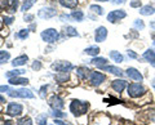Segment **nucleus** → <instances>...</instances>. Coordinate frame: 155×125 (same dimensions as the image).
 Here are the masks:
<instances>
[{
	"mask_svg": "<svg viewBox=\"0 0 155 125\" xmlns=\"http://www.w3.org/2000/svg\"><path fill=\"white\" fill-rule=\"evenodd\" d=\"M89 108V103L88 102H83V101H78L74 99L71 101L70 103V112L74 115V116H80V115H84Z\"/></svg>",
	"mask_w": 155,
	"mask_h": 125,
	"instance_id": "f257e3e1",
	"label": "nucleus"
},
{
	"mask_svg": "<svg viewBox=\"0 0 155 125\" xmlns=\"http://www.w3.org/2000/svg\"><path fill=\"white\" fill-rule=\"evenodd\" d=\"M127 92L130 98H140L146 93V88L141 83H132L128 85Z\"/></svg>",
	"mask_w": 155,
	"mask_h": 125,
	"instance_id": "f03ea898",
	"label": "nucleus"
},
{
	"mask_svg": "<svg viewBox=\"0 0 155 125\" xmlns=\"http://www.w3.org/2000/svg\"><path fill=\"white\" fill-rule=\"evenodd\" d=\"M9 97H13V98H27V99H31L34 98L35 95L31 92L30 89H26V88H21V89H12L8 92Z\"/></svg>",
	"mask_w": 155,
	"mask_h": 125,
	"instance_id": "7ed1b4c3",
	"label": "nucleus"
},
{
	"mask_svg": "<svg viewBox=\"0 0 155 125\" xmlns=\"http://www.w3.org/2000/svg\"><path fill=\"white\" fill-rule=\"evenodd\" d=\"M40 36L45 43L52 44V43H56L58 39H60V32L57 30H54V28H47V30L41 31Z\"/></svg>",
	"mask_w": 155,
	"mask_h": 125,
	"instance_id": "20e7f679",
	"label": "nucleus"
},
{
	"mask_svg": "<svg viewBox=\"0 0 155 125\" xmlns=\"http://www.w3.org/2000/svg\"><path fill=\"white\" fill-rule=\"evenodd\" d=\"M23 112V106L21 103H16V102H11L8 103L7 106V110H5V114L8 116H21V114Z\"/></svg>",
	"mask_w": 155,
	"mask_h": 125,
	"instance_id": "39448f33",
	"label": "nucleus"
},
{
	"mask_svg": "<svg viewBox=\"0 0 155 125\" xmlns=\"http://www.w3.org/2000/svg\"><path fill=\"white\" fill-rule=\"evenodd\" d=\"M88 78H89V83L93 86H98L106 80V76L102 72H97V71H91Z\"/></svg>",
	"mask_w": 155,
	"mask_h": 125,
	"instance_id": "423d86ee",
	"label": "nucleus"
},
{
	"mask_svg": "<svg viewBox=\"0 0 155 125\" xmlns=\"http://www.w3.org/2000/svg\"><path fill=\"white\" fill-rule=\"evenodd\" d=\"M52 69L56 70L57 72H69L70 70H72V65L67 61H60L52 65Z\"/></svg>",
	"mask_w": 155,
	"mask_h": 125,
	"instance_id": "0eeeda50",
	"label": "nucleus"
},
{
	"mask_svg": "<svg viewBox=\"0 0 155 125\" xmlns=\"http://www.w3.org/2000/svg\"><path fill=\"white\" fill-rule=\"evenodd\" d=\"M125 16H127V13H125L123 9H116V11H113V12H110L107 14V21L111 22V23H115V22H118L119 20L124 18Z\"/></svg>",
	"mask_w": 155,
	"mask_h": 125,
	"instance_id": "6e6552de",
	"label": "nucleus"
},
{
	"mask_svg": "<svg viewBox=\"0 0 155 125\" xmlns=\"http://www.w3.org/2000/svg\"><path fill=\"white\" fill-rule=\"evenodd\" d=\"M57 16V11L54 8H41L38 12V17L41 20H49V18Z\"/></svg>",
	"mask_w": 155,
	"mask_h": 125,
	"instance_id": "1a4fd4ad",
	"label": "nucleus"
},
{
	"mask_svg": "<svg viewBox=\"0 0 155 125\" xmlns=\"http://www.w3.org/2000/svg\"><path fill=\"white\" fill-rule=\"evenodd\" d=\"M49 106L53 110H64L65 103H64V101H62L61 97H58L57 94H54L49 98Z\"/></svg>",
	"mask_w": 155,
	"mask_h": 125,
	"instance_id": "9d476101",
	"label": "nucleus"
},
{
	"mask_svg": "<svg viewBox=\"0 0 155 125\" xmlns=\"http://www.w3.org/2000/svg\"><path fill=\"white\" fill-rule=\"evenodd\" d=\"M125 72H127L128 78L132 79V80H136V81H142L143 80V76L141 75V72H140L138 70H136L134 67H128Z\"/></svg>",
	"mask_w": 155,
	"mask_h": 125,
	"instance_id": "9b49d317",
	"label": "nucleus"
},
{
	"mask_svg": "<svg viewBox=\"0 0 155 125\" xmlns=\"http://www.w3.org/2000/svg\"><path fill=\"white\" fill-rule=\"evenodd\" d=\"M111 88H113L116 93H122L123 90L127 88V81L123 79H116L111 83Z\"/></svg>",
	"mask_w": 155,
	"mask_h": 125,
	"instance_id": "f8f14e48",
	"label": "nucleus"
},
{
	"mask_svg": "<svg viewBox=\"0 0 155 125\" xmlns=\"http://www.w3.org/2000/svg\"><path fill=\"white\" fill-rule=\"evenodd\" d=\"M106 37H107V30H106V27L100 26V27L96 30L94 40H96L97 43H102V41L106 40Z\"/></svg>",
	"mask_w": 155,
	"mask_h": 125,
	"instance_id": "ddd939ff",
	"label": "nucleus"
},
{
	"mask_svg": "<svg viewBox=\"0 0 155 125\" xmlns=\"http://www.w3.org/2000/svg\"><path fill=\"white\" fill-rule=\"evenodd\" d=\"M27 61H28V57L26 54H22V56H19L17 57V58H14L13 62H12V66L13 67H21V66H25L27 63Z\"/></svg>",
	"mask_w": 155,
	"mask_h": 125,
	"instance_id": "4468645a",
	"label": "nucleus"
},
{
	"mask_svg": "<svg viewBox=\"0 0 155 125\" xmlns=\"http://www.w3.org/2000/svg\"><path fill=\"white\" fill-rule=\"evenodd\" d=\"M100 70H104V71H107V72H110V74H114V75H116V76H119V78H122L123 76V71L120 70V69H118V67H115V66H104V67H101Z\"/></svg>",
	"mask_w": 155,
	"mask_h": 125,
	"instance_id": "2eb2a0df",
	"label": "nucleus"
},
{
	"mask_svg": "<svg viewBox=\"0 0 155 125\" xmlns=\"http://www.w3.org/2000/svg\"><path fill=\"white\" fill-rule=\"evenodd\" d=\"M143 59L147 61L150 65L155 67V52L153 49H147L143 53Z\"/></svg>",
	"mask_w": 155,
	"mask_h": 125,
	"instance_id": "dca6fc26",
	"label": "nucleus"
},
{
	"mask_svg": "<svg viewBox=\"0 0 155 125\" xmlns=\"http://www.w3.org/2000/svg\"><path fill=\"white\" fill-rule=\"evenodd\" d=\"M28 80L25 78H19V76H16V78H11L9 79V85H27Z\"/></svg>",
	"mask_w": 155,
	"mask_h": 125,
	"instance_id": "f3484780",
	"label": "nucleus"
},
{
	"mask_svg": "<svg viewBox=\"0 0 155 125\" xmlns=\"http://www.w3.org/2000/svg\"><path fill=\"white\" fill-rule=\"evenodd\" d=\"M91 63L94 65V66H97L98 69H101V67H104V66L107 65L109 61L106 59V58H102V57H94V58L91 61Z\"/></svg>",
	"mask_w": 155,
	"mask_h": 125,
	"instance_id": "a211bd4d",
	"label": "nucleus"
},
{
	"mask_svg": "<svg viewBox=\"0 0 155 125\" xmlns=\"http://www.w3.org/2000/svg\"><path fill=\"white\" fill-rule=\"evenodd\" d=\"M25 74H26V70L16 69V70H12V71H8V72H5V76L8 79H11V78H16V76H21V75H25Z\"/></svg>",
	"mask_w": 155,
	"mask_h": 125,
	"instance_id": "6ab92c4d",
	"label": "nucleus"
},
{
	"mask_svg": "<svg viewBox=\"0 0 155 125\" xmlns=\"http://www.w3.org/2000/svg\"><path fill=\"white\" fill-rule=\"evenodd\" d=\"M69 78H70L69 72H57V75L54 76L56 81H57V83H60V84L67 83V80H69Z\"/></svg>",
	"mask_w": 155,
	"mask_h": 125,
	"instance_id": "aec40b11",
	"label": "nucleus"
},
{
	"mask_svg": "<svg viewBox=\"0 0 155 125\" xmlns=\"http://www.w3.org/2000/svg\"><path fill=\"white\" fill-rule=\"evenodd\" d=\"M89 74H91V71L87 69V67H79V69L76 70V75H78V78H80L81 80H84V79H87L89 76Z\"/></svg>",
	"mask_w": 155,
	"mask_h": 125,
	"instance_id": "412c9836",
	"label": "nucleus"
},
{
	"mask_svg": "<svg viewBox=\"0 0 155 125\" xmlns=\"http://www.w3.org/2000/svg\"><path fill=\"white\" fill-rule=\"evenodd\" d=\"M109 56H110L111 59H114V62H116V63H122V62L124 61V57L116 50H111Z\"/></svg>",
	"mask_w": 155,
	"mask_h": 125,
	"instance_id": "4be33fe9",
	"label": "nucleus"
},
{
	"mask_svg": "<svg viewBox=\"0 0 155 125\" xmlns=\"http://www.w3.org/2000/svg\"><path fill=\"white\" fill-rule=\"evenodd\" d=\"M140 13H141L142 16H151V14L155 13V9L151 5H143L141 9H140Z\"/></svg>",
	"mask_w": 155,
	"mask_h": 125,
	"instance_id": "5701e85b",
	"label": "nucleus"
},
{
	"mask_svg": "<svg viewBox=\"0 0 155 125\" xmlns=\"http://www.w3.org/2000/svg\"><path fill=\"white\" fill-rule=\"evenodd\" d=\"M85 54H88V56H92V57H97L98 56V53H100V48L98 46H88L87 49L84 50Z\"/></svg>",
	"mask_w": 155,
	"mask_h": 125,
	"instance_id": "b1692460",
	"label": "nucleus"
},
{
	"mask_svg": "<svg viewBox=\"0 0 155 125\" xmlns=\"http://www.w3.org/2000/svg\"><path fill=\"white\" fill-rule=\"evenodd\" d=\"M58 2L65 8H75L78 4V0H58Z\"/></svg>",
	"mask_w": 155,
	"mask_h": 125,
	"instance_id": "393cba45",
	"label": "nucleus"
},
{
	"mask_svg": "<svg viewBox=\"0 0 155 125\" xmlns=\"http://www.w3.org/2000/svg\"><path fill=\"white\" fill-rule=\"evenodd\" d=\"M9 58H11V53L7 50H0V65L7 63Z\"/></svg>",
	"mask_w": 155,
	"mask_h": 125,
	"instance_id": "a878e982",
	"label": "nucleus"
},
{
	"mask_svg": "<svg viewBox=\"0 0 155 125\" xmlns=\"http://www.w3.org/2000/svg\"><path fill=\"white\" fill-rule=\"evenodd\" d=\"M16 125H32V120L28 117V116H23V117H19L17 120Z\"/></svg>",
	"mask_w": 155,
	"mask_h": 125,
	"instance_id": "bb28decb",
	"label": "nucleus"
},
{
	"mask_svg": "<svg viewBox=\"0 0 155 125\" xmlns=\"http://www.w3.org/2000/svg\"><path fill=\"white\" fill-rule=\"evenodd\" d=\"M65 34H66V36H79V32H78L76 28L72 27V26H67L65 28Z\"/></svg>",
	"mask_w": 155,
	"mask_h": 125,
	"instance_id": "cd10ccee",
	"label": "nucleus"
},
{
	"mask_svg": "<svg viewBox=\"0 0 155 125\" xmlns=\"http://www.w3.org/2000/svg\"><path fill=\"white\" fill-rule=\"evenodd\" d=\"M71 18H74L78 22H80V21H83V18H84V13L81 11H74L71 13Z\"/></svg>",
	"mask_w": 155,
	"mask_h": 125,
	"instance_id": "c85d7f7f",
	"label": "nucleus"
},
{
	"mask_svg": "<svg viewBox=\"0 0 155 125\" xmlns=\"http://www.w3.org/2000/svg\"><path fill=\"white\" fill-rule=\"evenodd\" d=\"M35 2L36 0H25L23 2V4H22V8H21V11H23V12H26V11H28L34 4H35Z\"/></svg>",
	"mask_w": 155,
	"mask_h": 125,
	"instance_id": "c756f323",
	"label": "nucleus"
},
{
	"mask_svg": "<svg viewBox=\"0 0 155 125\" xmlns=\"http://www.w3.org/2000/svg\"><path fill=\"white\" fill-rule=\"evenodd\" d=\"M18 0H11L9 2V8H8V12L9 13H14L17 11V8H18Z\"/></svg>",
	"mask_w": 155,
	"mask_h": 125,
	"instance_id": "7c9ffc66",
	"label": "nucleus"
},
{
	"mask_svg": "<svg viewBox=\"0 0 155 125\" xmlns=\"http://www.w3.org/2000/svg\"><path fill=\"white\" fill-rule=\"evenodd\" d=\"M47 121H48L47 115L41 114V115H38L36 116V124L38 125H47Z\"/></svg>",
	"mask_w": 155,
	"mask_h": 125,
	"instance_id": "2f4dec72",
	"label": "nucleus"
},
{
	"mask_svg": "<svg viewBox=\"0 0 155 125\" xmlns=\"http://www.w3.org/2000/svg\"><path fill=\"white\" fill-rule=\"evenodd\" d=\"M89 9H91L92 12L97 13V14H98V16H102V14H104V9H102V7L97 5V4H92V5L89 7Z\"/></svg>",
	"mask_w": 155,
	"mask_h": 125,
	"instance_id": "473e14b6",
	"label": "nucleus"
},
{
	"mask_svg": "<svg viewBox=\"0 0 155 125\" xmlns=\"http://www.w3.org/2000/svg\"><path fill=\"white\" fill-rule=\"evenodd\" d=\"M51 115L54 119H62V117H66V114L62 112L61 110H53V111H51Z\"/></svg>",
	"mask_w": 155,
	"mask_h": 125,
	"instance_id": "72a5a7b5",
	"label": "nucleus"
},
{
	"mask_svg": "<svg viewBox=\"0 0 155 125\" xmlns=\"http://www.w3.org/2000/svg\"><path fill=\"white\" fill-rule=\"evenodd\" d=\"M28 32H30L28 28H23V30H21L17 34V37H18V39H21V40H25V39H27V37H28Z\"/></svg>",
	"mask_w": 155,
	"mask_h": 125,
	"instance_id": "f704fd0d",
	"label": "nucleus"
},
{
	"mask_svg": "<svg viewBox=\"0 0 155 125\" xmlns=\"http://www.w3.org/2000/svg\"><path fill=\"white\" fill-rule=\"evenodd\" d=\"M134 27L137 28V30H143L145 28V23L142 20H136L134 21Z\"/></svg>",
	"mask_w": 155,
	"mask_h": 125,
	"instance_id": "c9c22d12",
	"label": "nucleus"
},
{
	"mask_svg": "<svg viewBox=\"0 0 155 125\" xmlns=\"http://www.w3.org/2000/svg\"><path fill=\"white\" fill-rule=\"evenodd\" d=\"M47 90H48V85H43L41 88H40V90H39V94H40V97L43 99L47 97Z\"/></svg>",
	"mask_w": 155,
	"mask_h": 125,
	"instance_id": "e433bc0d",
	"label": "nucleus"
},
{
	"mask_svg": "<svg viewBox=\"0 0 155 125\" xmlns=\"http://www.w3.org/2000/svg\"><path fill=\"white\" fill-rule=\"evenodd\" d=\"M9 2H11V0H0V11L9 8Z\"/></svg>",
	"mask_w": 155,
	"mask_h": 125,
	"instance_id": "4c0bfd02",
	"label": "nucleus"
},
{
	"mask_svg": "<svg viewBox=\"0 0 155 125\" xmlns=\"http://www.w3.org/2000/svg\"><path fill=\"white\" fill-rule=\"evenodd\" d=\"M130 7L132 8H140L141 7V0H132V2H130Z\"/></svg>",
	"mask_w": 155,
	"mask_h": 125,
	"instance_id": "58836bf2",
	"label": "nucleus"
},
{
	"mask_svg": "<svg viewBox=\"0 0 155 125\" xmlns=\"http://www.w3.org/2000/svg\"><path fill=\"white\" fill-rule=\"evenodd\" d=\"M40 69H41V63H40V62H39V61H35V62H34V63H32V70L39 71Z\"/></svg>",
	"mask_w": 155,
	"mask_h": 125,
	"instance_id": "ea45409f",
	"label": "nucleus"
},
{
	"mask_svg": "<svg viewBox=\"0 0 155 125\" xmlns=\"http://www.w3.org/2000/svg\"><path fill=\"white\" fill-rule=\"evenodd\" d=\"M127 54H128L129 58H133V59H137V58H138V56L136 54L133 50H128V52H127Z\"/></svg>",
	"mask_w": 155,
	"mask_h": 125,
	"instance_id": "a19ab883",
	"label": "nucleus"
},
{
	"mask_svg": "<svg viewBox=\"0 0 155 125\" xmlns=\"http://www.w3.org/2000/svg\"><path fill=\"white\" fill-rule=\"evenodd\" d=\"M23 20H25L26 22H31L34 20V16L32 14H25V16H23Z\"/></svg>",
	"mask_w": 155,
	"mask_h": 125,
	"instance_id": "79ce46f5",
	"label": "nucleus"
},
{
	"mask_svg": "<svg viewBox=\"0 0 155 125\" xmlns=\"http://www.w3.org/2000/svg\"><path fill=\"white\" fill-rule=\"evenodd\" d=\"M9 90H11V86L9 85H2L0 86V92H9Z\"/></svg>",
	"mask_w": 155,
	"mask_h": 125,
	"instance_id": "37998d69",
	"label": "nucleus"
},
{
	"mask_svg": "<svg viewBox=\"0 0 155 125\" xmlns=\"http://www.w3.org/2000/svg\"><path fill=\"white\" fill-rule=\"evenodd\" d=\"M4 22H5V25H12L13 17H4Z\"/></svg>",
	"mask_w": 155,
	"mask_h": 125,
	"instance_id": "c03bdc74",
	"label": "nucleus"
},
{
	"mask_svg": "<svg viewBox=\"0 0 155 125\" xmlns=\"http://www.w3.org/2000/svg\"><path fill=\"white\" fill-rule=\"evenodd\" d=\"M60 18H61V21H66V20L69 21L70 18H71V16H69V14H61V17H60Z\"/></svg>",
	"mask_w": 155,
	"mask_h": 125,
	"instance_id": "a18cd8bd",
	"label": "nucleus"
},
{
	"mask_svg": "<svg viewBox=\"0 0 155 125\" xmlns=\"http://www.w3.org/2000/svg\"><path fill=\"white\" fill-rule=\"evenodd\" d=\"M54 124H57V125H69V124H66L65 121H62L61 119H54Z\"/></svg>",
	"mask_w": 155,
	"mask_h": 125,
	"instance_id": "49530a36",
	"label": "nucleus"
},
{
	"mask_svg": "<svg viewBox=\"0 0 155 125\" xmlns=\"http://www.w3.org/2000/svg\"><path fill=\"white\" fill-rule=\"evenodd\" d=\"M111 3L113 4H123V3H125V0H111Z\"/></svg>",
	"mask_w": 155,
	"mask_h": 125,
	"instance_id": "de8ad7c7",
	"label": "nucleus"
},
{
	"mask_svg": "<svg viewBox=\"0 0 155 125\" xmlns=\"http://www.w3.org/2000/svg\"><path fill=\"white\" fill-rule=\"evenodd\" d=\"M4 103H7V101H5V97H3V95L0 94V104H4Z\"/></svg>",
	"mask_w": 155,
	"mask_h": 125,
	"instance_id": "09e8293b",
	"label": "nucleus"
},
{
	"mask_svg": "<svg viewBox=\"0 0 155 125\" xmlns=\"http://www.w3.org/2000/svg\"><path fill=\"white\" fill-rule=\"evenodd\" d=\"M3 125H14V123H13V121H11V120H8V121L3 123Z\"/></svg>",
	"mask_w": 155,
	"mask_h": 125,
	"instance_id": "8fccbe9b",
	"label": "nucleus"
},
{
	"mask_svg": "<svg viewBox=\"0 0 155 125\" xmlns=\"http://www.w3.org/2000/svg\"><path fill=\"white\" fill-rule=\"evenodd\" d=\"M151 85H153V88H154V90H155V79L153 80V83H151Z\"/></svg>",
	"mask_w": 155,
	"mask_h": 125,
	"instance_id": "3c124183",
	"label": "nucleus"
},
{
	"mask_svg": "<svg viewBox=\"0 0 155 125\" xmlns=\"http://www.w3.org/2000/svg\"><path fill=\"white\" fill-rule=\"evenodd\" d=\"M2 27H3V21L0 20V30H2Z\"/></svg>",
	"mask_w": 155,
	"mask_h": 125,
	"instance_id": "603ef678",
	"label": "nucleus"
},
{
	"mask_svg": "<svg viewBox=\"0 0 155 125\" xmlns=\"http://www.w3.org/2000/svg\"><path fill=\"white\" fill-rule=\"evenodd\" d=\"M98 2H107V0H98Z\"/></svg>",
	"mask_w": 155,
	"mask_h": 125,
	"instance_id": "864d4df0",
	"label": "nucleus"
},
{
	"mask_svg": "<svg viewBox=\"0 0 155 125\" xmlns=\"http://www.w3.org/2000/svg\"><path fill=\"white\" fill-rule=\"evenodd\" d=\"M153 45H154V46H155V40H154V41H153Z\"/></svg>",
	"mask_w": 155,
	"mask_h": 125,
	"instance_id": "5fc2aeb1",
	"label": "nucleus"
},
{
	"mask_svg": "<svg viewBox=\"0 0 155 125\" xmlns=\"http://www.w3.org/2000/svg\"><path fill=\"white\" fill-rule=\"evenodd\" d=\"M49 125H54V124H49Z\"/></svg>",
	"mask_w": 155,
	"mask_h": 125,
	"instance_id": "6e6d98bb",
	"label": "nucleus"
}]
</instances>
